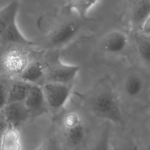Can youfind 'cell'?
<instances>
[{
	"label": "cell",
	"instance_id": "1",
	"mask_svg": "<svg viewBox=\"0 0 150 150\" xmlns=\"http://www.w3.org/2000/svg\"><path fill=\"white\" fill-rule=\"evenodd\" d=\"M89 111L96 117L115 124L124 122L122 110L115 94L110 90H103L90 96L86 101Z\"/></svg>",
	"mask_w": 150,
	"mask_h": 150
},
{
	"label": "cell",
	"instance_id": "2",
	"mask_svg": "<svg viewBox=\"0 0 150 150\" xmlns=\"http://www.w3.org/2000/svg\"><path fill=\"white\" fill-rule=\"evenodd\" d=\"M83 19L77 15L76 17L67 16L59 19L43 37L41 45L50 50L59 49L66 46L80 32Z\"/></svg>",
	"mask_w": 150,
	"mask_h": 150
},
{
	"label": "cell",
	"instance_id": "3",
	"mask_svg": "<svg viewBox=\"0 0 150 150\" xmlns=\"http://www.w3.org/2000/svg\"><path fill=\"white\" fill-rule=\"evenodd\" d=\"M30 47L17 45H0V73L18 78L33 57Z\"/></svg>",
	"mask_w": 150,
	"mask_h": 150
},
{
	"label": "cell",
	"instance_id": "4",
	"mask_svg": "<svg viewBox=\"0 0 150 150\" xmlns=\"http://www.w3.org/2000/svg\"><path fill=\"white\" fill-rule=\"evenodd\" d=\"M80 67L77 64L66 63L62 61L59 54L46 62L45 82L63 84H73Z\"/></svg>",
	"mask_w": 150,
	"mask_h": 150
},
{
	"label": "cell",
	"instance_id": "5",
	"mask_svg": "<svg viewBox=\"0 0 150 150\" xmlns=\"http://www.w3.org/2000/svg\"><path fill=\"white\" fill-rule=\"evenodd\" d=\"M62 126L65 139L71 148H78L84 144L87 137L86 125L79 112L71 111L66 113Z\"/></svg>",
	"mask_w": 150,
	"mask_h": 150
},
{
	"label": "cell",
	"instance_id": "6",
	"mask_svg": "<svg viewBox=\"0 0 150 150\" xmlns=\"http://www.w3.org/2000/svg\"><path fill=\"white\" fill-rule=\"evenodd\" d=\"M42 87L49 112L56 113L66 105L71 95L73 84L45 82Z\"/></svg>",
	"mask_w": 150,
	"mask_h": 150
},
{
	"label": "cell",
	"instance_id": "7",
	"mask_svg": "<svg viewBox=\"0 0 150 150\" xmlns=\"http://www.w3.org/2000/svg\"><path fill=\"white\" fill-rule=\"evenodd\" d=\"M1 112L8 125L18 129L31 117L24 102L6 104Z\"/></svg>",
	"mask_w": 150,
	"mask_h": 150
},
{
	"label": "cell",
	"instance_id": "8",
	"mask_svg": "<svg viewBox=\"0 0 150 150\" xmlns=\"http://www.w3.org/2000/svg\"><path fill=\"white\" fill-rule=\"evenodd\" d=\"M128 35L120 30H112L107 32L100 41V48L106 53L120 54L124 52L128 45Z\"/></svg>",
	"mask_w": 150,
	"mask_h": 150
},
{
	"label": "cell",
	"instance_id": "9",
	"mask_svg": "<svg viewBox=\"0 0 150 150\" xmlns=\"http://www.w3.org/2000/svg\"><path fill=\"white\" fill-rule=\"evenodd\" d=\"M31 117H38L49 113L42 86L32 84L24 101Z\"/></svg>",
	"mask_w": 150,
	"mask_h": 150
},
{
	"label": "cell",
	"instance_id": "10",
	"mask_svg": "<svg viewBox=\"0 0 150 150\" xmlns=\"http://www.w3.org/2000/svg\"><path fill=\"white\" fill-rule=\"evenodd\" d=\"M129 15L134 32H139L150 15V0H132Z\"/></svg>",
	"mask_w": 150,
	"mask_h": 150
},
{
	"label": "cell",
	"instance_id": "11",
	"mask_svg": "<svg viewBox=\"0 0 150 150\" xmlns=\"http://www.w3.org/2000/svg\"><path fill=\"white\" fill-rule=\"evenodd\" d=\"M45 70L46 63L33 57L18 79L32 84L39 85V82L44 83Z\"/></svg>",
	"mask_w": 150,
	"mask_h": 150
},
{
	"label": "cell",
	"instance_id": "12",
	"mask_svg": "<svg viewBox=\"0 0 150 150\" xmlns=\"http://www.w3.org/2000/svg\"><path fill=\"white\" fill-rule=\"evenodd\" d=\"M0 45H17L32 47L36 43L23 35L15 21L7 28L1 36Z\"/></svg>",
	"mask_w": 150,
	"mask_h": 150
},
{
	"label": "cell",
	"instance_id": "13",
	"mask_svg": "<svg viewBox=\"0 0 150 150\" xmlns=\"http://www.w3.org/2000/svg\"><path fill=\"white\" fill-rule=\"evenodd\" d=\"M32 84L18 78L11 79L7 97V103L24 102Z\"/></svg>",
	"mask_w": 150,
	"mask_h": 150
},
{
	"label": "cell",
	"instance_id": "14",
	"mask_svg": "<svg viewBox=\"0 0 150 150\" xmlns=\"http://www.w3.org/2000/svg\"><path fill=\"white\" fill-rule=\"evenodd\" d=\"M20 7L18 0H12L0 8V39L7 28L16 21Z\"/></svg>",
	"mask_w": 150,
	"mask_h": 150
},
{
	"label": "cell",
	"instance_id": "15",
	"mask_svg": "<svg viewBox=\"0 0 150 150\" xmlns=\"http://www.w3.org/2000/svg\"><path fill=\"white\" fill-rule=\"evenodd\" d=\"M145 87L143 79L138 74H129L123 83V91L125 94L130 98H135L139 96Z\"/></svg>",
	"mask_w": 150,
	"mask_h": 150
},
{
	"label": "cell",
	"instance_id": "16",
	"mask_svg": "<svg viewBox=\"0 0 150 150\" xmlns=\"http://www.w3.org/2000/svg\"><path fill=\"white\" fill-rule=\"evenodd\" d=\"M0 150H22L21 135L18 129L8 127L2 138Z\"/></svg>",
	"mask_w": 150,
	"mask_h": 150
},
{
	"label": "cell",
	"instance_id": "17",
	"mask_svg": "<svg viewBox=\"0 0 150 150\" xmlns=\"http://www.w3.org/2000/svg\"><path fill=\"white\" fill-rule=\"evenodd\" d=\"M132 36L139 57L150 66V36L140 32H134Z\"/></svg>",
	"mask_w": 150,
	"mask_h": 150
},
{
	"label": "cell",
	"instance_id": "18",
	"mask_svg": "<svg viewBox=\"0 0 150 150\" xmlns=\"http://www.w3.org/2000/svg\"><path fill=\"white\" fill-rule=\"evenodd\" d=\"M99 0H70L67 7L75 11L76 15L85 19L90 10Z\"/></svg>",
	"mask_w": 150,
	"mask_h": 150
},
{
	"label": "cell",
	"instance_id": "19",
	"mask_svg": "<svg viewBox=\"0 0 150 150\" xmlns=\"http://www.w3.org/2000/svg\"><path fill=\"white\" fill-rule=\"evenodd\" d=\"M11 78L0 73V110L7 103V97Z\"/></svg>",
	"mask_w": 150,
	"mask_h": 150
},
{
	"label": "cell",
	"instance_id": "20",
	"mask_svg": "<svg viewBox=\"0 0 150 150\" xmlns=\"http://www.w3.org/2000/svg\"><path fill=\"white\" fill-rule=\"evenodd\" d=\"M111 141L109 132L105 130L100 135L92 146L91 150H111Z\"/></svg>",
	"mask_w": 150,
	"mask_h": 150
},
{
	"label": "cell",
	"instance_id": "21",
	"mask_svg": "<svg viewBox=\"0 0 150 150\" xmlns=\"http://www.w3.org/2000/svg\"><path fill=\"white\" fill-rule=\"evenodd\" d=\"M35 150H62L59 142L54 138H49L44 141Z\"/></svg>",
	"mask_w": 150,
	"mask_h": 150
},
{
	"label": "cell",
	"instance_id": "22",
	"mask_svg": "<svg viewBox=\"0 0 150 150\" xmlns=\"http://www.w3.org/2000/svg\"><path fill=\"white\" fill-rule=\"evenodd\" d=\"M139 32H141L144 35L150 36V15L148 16V18L143 23Z\"/></svg>",
	"mask_w": 150,
	"mask_h": 150
},
{
	"label": "cell",
	"instance_id": "23",
	"mask_svg": "<svg viewBox=\"0 0 150 150\" xmlns=\"http://www.w3.org/2000/svg\"><path fill=\"white\" fill-rule=\"evenodd\" d=\"M8 125L6 120H5L2 114H1V116L0 118V144H1V142L2 140V138L3 137V135L5 130L8 128Z\"/></svg>",
	"mask_w": 150,
	"mask_h": 150
},
{
	"label": "cell",
	"instance_id": "24",
	"mask_svg": "<svg viewBox=\"0 0 150 150\" xmlns=\"http://www.w3.org/2000/svg\"><path fill=\"white\" fill-rule=\"evenodd\" d=\"M122 150H141L139 146L135 144L131 143L124 146Z\"/></svg>",
	"mask_w": 150,
	"mask_h": 150
},
{
	"label": "cell",
	"instance_id": "25",
	"mask_svg": "<svg viewBox=\"0 0 150 150\" xmlns=\"http://www.w3.org/2000/svg\"><path fill=\"white\" fill-rule=\"evenodd\" d=\"M69 1L70 0H63V1L65 2V4H66V5H67H67H68V4H69Z\"/></svg>",
	"mask_w": 150,
	"mask_h": 150
},
{
	"label": "cell",
	"instance_id": "26",
	"mask_svg": "<svg viewBox=\"0 0 150 150\" xmlns=\"http://www.w3.org/2000/svg\"><path fill=\"white\" fill-rule=\"evenodd\" d=\"M1 114H2V112H1V111L0 110V118H1Z\"/></svg>",
	"mask_w": 150,
	"mask_h": 150
}]
</instances>
